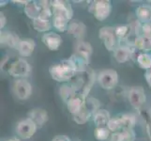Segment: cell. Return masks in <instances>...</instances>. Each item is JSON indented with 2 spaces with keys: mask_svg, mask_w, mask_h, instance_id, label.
Returning a JSON list of instances; mask_svg holds the SVG:
<instances>
[{
  "mask_svg": "<svg viewBox=\"0 0 151 141\" xmlns=\"http://www.w3.org/2000/svg\"><path fill=\"white\" fill-rule=\"evenodd\" d=\"M49 72L55 81L63 83L72 79L79 71L75 62L71 59H69L52 65L49 69Z\"/></svg>",
  "mask_w": 151,
  "mask_h": 141,
  "instance_id": "1",
  "label": "cell"
},
{
  "mask_svg": "<svg viewBox=\"0 0 151 141\" xmlns=\"http://www.w3.org/2000/svg\"><path fill=\"white\" fill-rule=\"evenodd\" d=\"M99 103L94 99H89V100L86 101L84 106H83L79 111L73 116V121L77 124H85L89 121L92 115H94L99 109Z\"/></svg>",
  "mask_w": 151,
  "mask_h": 141,
  "instance_id": "2",
  "label": "cell"
},
{
  "mask_svg": "<svg viewBox=\"0 0 151 141\" xmlns=\"http://www.w3.org/2000/svg\"><path fill=\"white\" fill-rule=\"evenodd\" d=\"M52 12H53V18L62 19L67 22H70L73 15L70 4L61 0L52 1Z\"/></svg>",
  "mask_w": 151,
  "mask_h": 141,
  "instance_id": "3",
  "label": "cell"
},
{
  "mask_svg": "<svg viewBox=\"0 0 151 141\" xmlns=\"http://www.w3.org/2000/svg\"><path fill=\"white\" fill-rule=\"evenodd\" d=\"M98 82L104 90H112L117 85L118 74L116 71L112 69L103 70L98 75Z\"/></svg>",
  "mask_w": 151,
  "mask_h": 141,
  "instance_id": "4",
  "label": "cell"
},
{
  "mask_svg": "<svg viewBox=\"0 0 151 141\" xmlns=\"http://www.w3.org/2000/svg\"><path fill=\"white\" fill-rule=\"evenodd\" d=\"M30 65L24 59H19L12 62L9 69V74L16 78L27 77L30 74Z\"/></svg>",
  "mask_w": 151,
  "mask_h": 141,
  "instance_id": "5",
  "label": "cell"
},
{
  "mask_svg": "<svg viewBox=\"0 0 151 141\" xmlns=\"http://www.w3.org/2000/svg\"><path fill=\"white\" fill-rule=\"evenodd\" d=\"M37 131V124L32 119L27 118L21 121L16 127V132L20 137L24 139H28L32 137Z\"/></svg>",
  "mask_w": 151,
  "mask_h": 141,
  "instance_id": "6",
  "label": "cell"
},
{
  "mask_svg": "<svg viewBox=\"0 0 151 141\" xmlns=\"http://www.w3.org/2000/svg\"><path fill=\"white\" fill-rule=\"evenodd\" d=\"M112 6L110 1L106 0H101V1H95L92 5V12L94 16L98 21H104L109 17L111 13Z\"/></svg>",
  "mask_w": 151,
  "mask_h": 141,
  "instance_id": "7",
  "label": "cell"
},
{
  "mask_svg": "<svg viewBox=\"0 0 151 141\" xmlns=\"http://www.w3.org/2000/svg\"><path fill=\"white\" fill-rule=\"evenodd\" d=\"M13 92L20 100H27L32 94V86L25 79H17L13 83Z\"/></svg>",
  "mask_w": 151,
  "mask_h": 141,
  "instance_id": "8",
  "label": "cell"
},
{
  "mask_svg": "<svg viewBox=\"0 0 151 141\" xmlns=\"http://www.w3.org/2000/svg\"><path fill=\"white\" fill-rule=\"evenodd\" d=\"M145 99H147V97H145V90L142 87H133L129 90V101L132 107H134L135 109L140 110L145 103Z\"/></svg>",
  "mask_w": 151,
  "mask_h": 141,
  "instance_id": "9",
  "label": "cell"
},
{
  "mask_svg": "<svg viewBox=\"0 0 151 141\" xmlns=\"http://www.w3.org/2000/svg\"><path fill=\"white\" fill-rule=\"evenodd\" d=\"M116 30L113 27H102L99 31V37L103 40V43L105 48L108 51H113L116 46Z\"/></svg>",
  "mask_w": 151,
  "mask_h": 141,
  "instance_id": "10",
  "label": "cell"
},
{
  "mask_svg": "<svg viewBox=\"0 0 151 141\" xmlns=\"http://www.w3.org/2000/svg\"><path fill=\"white\" fill-rule=\"evenodd\" d=\"M42 43L47 46V48L51 51H56L59 49L62 43L61 37L55 32H47L42 35L41 38Z\"/></svg>",
  "mask_w": 151,
  "mask_h": 141,
  "instance_id": "11",
  "label": "cell"
},
{
  "mask_svg": "<svg viewBox=\"0 0 151 141\" xmlns=\"http://www.w3.org/2000/svg\"><path fill=\"white\" fill-rule=\"evenodd\" d=\"M28 118L37 124V126H43L48 121V113L42 108H34L28 113Z\"/></svg>",
  "mask_w": 151,
  "mask_h": 141,
  "instance_id": "12",
  "label": "cell"
},
{
  "mask_svg": "<svg viewBox=\"0 0 151 141\" xmlns=\"http://www.w3.org/2000/svg\"><path fill=\"white\" fill-rule=\"evenodd\" d=\"M68 32L73 36L75 39L83 40V39L86 36V27L81 22H71L69 25V27H68Z\"/></svg>",
  "mask_w": 151,
  "mask_h": 141,
  "instance_id": "13",
  "label": "cell"
},
{
  "mask_svg": "<svg viewBox=\"0 0 151 141\" xmlns=\"http://www.w3.org/2000/svg\"><path fill=\"white\" fill-rule=\"evenodd\" d=\"M75 51H76L75 53L76 55L83 57V59L88 62V59H89V57L92 55L93 48L89 43H86V41L84 40H79L76 44Z\"/></svg>",
  "mask_w": 151,
  "mask_h": 141,
  "instance_id": "14",
  "label": "cell"
},
{
  "mask_svg": "<svg viewBox=\"0 0 151 141\" xmlns=\"http://www.w3.org/2000/svg\"><path fill=\"white\" fill-rule=\"evenodd\" d=\"M86 101V98L78 93L75 97H73L71 100H70L67 103L68 110H69V112L72 114V116H73L74 114H76L83 106H84Z\"/></svg>",
  "mask_w": 151,
  "mask_h": 141,
  "instance_id": "15",
  "label": "cell"
},
{
  "mask_svg": "<svg viewBox=\"0 0 151 141\" xmlns=\"http://www.w3.org/2000/svg\"><path fill=\"white\" fill-rule=\"evenodd\" d=\"M18 36H16L13 33L6 32V31H1L0 33V41H1V45H7L12 47V48H18V45L20 43Z\"/></svg>",
  "mask_w": 151,
  "mask_h": 141,
  "instance_id": "16",
  "label": "cell"
},
{
  "mask_svg": "<svg viewBox=\"0 0 151 141\" xmlns=\"http://www.w3.org/2000/svg\"><path fill=\"white\" fill-rule=\"evenodd\" d=\"M110 119V113L107 110H104V109H99L93 115V121H94L97 127H107V124Z\"/></svg>",
  "mask_w": 151,
  "mask_h": 141,
  "instance_id": "17",
  "label": "cell"
},
{
  "mask_svg": "<svg viewBox=\"0 0 151 141\" xmlns=\"http://www.w3.org/2000/svg\"><path fill=\"white\" fill-rule=\"evenodd\" d=\"M35 49V43L33 40H21L18 45V52L22 56H29L32 55Z\"/></svg>",
  "mask_w": 151,
  "mask_h": 141,
  "instance_id": "18",
  "label": "cell"
},
{
  "mask_svg": "<svg viewBox=\"0 0 151 141\" xmlns=\"http://www.w3.org/2000/svg\"><path fill=\"white\" fill-rule=\"evenodd\" d=\"M117 119L119 121V126H120L119 131L132 130L135 125V122H136V118L132 114H124L117 117Z\"/></svg>",
  "mask_w": 151,
  "mask_h": 141,
  "instance_id": "19",
  "label": "cell"
},
{
  "mask_svg": "<svg viewBox=\"0 0 151 141\" xmlns=\"http://www.w3.org/2000/svg\"><path fill=\"white\" fill-rule=\"evenodd\" d=\"M135 140V133L132 130H124V131H118L110 135L109 141H134Z\"/></svg>",
  "mask_w": 151,
  "mask_h": 141,
  "instance_id": "20",
  "label": "cell"
},
{
  "mask_svg": "<svg viewBox=\"0 0 151 141\" xmlns=\"http://www.w3.org/2000/svg\"><path fill=\"white\" fill-rule=\"evenodd\" d=\"M59 94H60V97L62 100H63L65 103H68L70 100H71L72 98L77 95L78 91L76 90L75 87L72 84H70V85L65 84L62 87H60Z\"/></svg>",
  "mask_w": 151,
  "mask_h": 141,
  "instance_id": "21",
  "label": "cell"
},
{
  "mask_svg": "<svg viewBox=\"0 0 151 141\" xmlns=\"http://www.w3.org/2000/svg\"><path fill=\"white\" fill-rule=\"evenodd\" d=\"M136 16L143 24L150 23L151 21V6L150 5H141L136 9Z\"/></svg>",
  "mask_w": 151,
  "mask_h": 141,
  "instance_id": "22",
  "label": "cell"
},
{
  "mask_svg": "<svg viewBox=\"0 0 151 141\" xmlns=\"http://www.w3.org/2000/svg\"><path fill=\"white\" fill-rule=\"evenodd\" d=\"M40 12H41V7L40 6L39 2L36 1H29V3L24 7V13L31 20H35L39 18Z\"/></svg>",
  "mask_w": 151,
  "mask_h": 141,
  "instance_id": "23",
  "label": "cell"
},
{
  "mask_svg": "<svg viewBox=\"0 0 151 141\" xmlns=\"http://www.w3.org/2000/svg\"><path fill=\"white\" fill-rule=\"evenodd\" d=\"M141 37L144 40V50H151V23L142 24L141 25Z\"/></svg>",
  "mask_w": 151,
  "mask_h": 141,
  "instance_id": "24",
  "label": "cell"
},
{
  "mask_svg": "<svg viewBox=\"0 0 151 141\" xmlns=\"http://www.w3.org/2000/svg\"><path fill=\"white\" fill-rule=\"evenodd\" d=\"M131 55H132V51L129 47L120 46L114 51V59H116V60L119 62V63H125V62H127L129 59Z\"/></svg>",
  "mask_w": 151,
  "mask_h": 141,
  "instance_id": "25",
  "label": "cell"
},
{
  "mask_svg": "<svg viewBox=\"0 0 151 141\" xmlns=\"http://www.w3.org/2000/svg\"><path fill=\"white\" fill-rule=\"evenodd\" d=\"M33 27L39 31V32H45L47 33L48 31L51 29V23L50 21H46V20H42L37 18L33 20Z\"/></svg>",
  "mask_w": 151,
  "mask_h": 141,
  "instance_id": "26",
  "label": "cell"
},
{
  "mask_svg": "<svg viewBox=\"0 0 151 141\" xmlns=\"http://www.w3.org/2000/svg\"><path fill=\"white\" fill-rule=\"evenodd\" d=\"M137 62L142 69L145 70L151 69V56L147 53L140 54L137 57Z\"/></svg>",
  "mask_w": 151,
  "mask_h": 141,
  "instance_id": "27",
  "label": "cell"
},
{
  "mask_svg": "<svg viewBox=\"0 0 151 141\" xmlns=\"http://www.w3.org/2000/svg\"><path fill=\"white\" fill-rule=\"evenodd\" d=\"M94 135L97 140L99 141H104L110 137V130L107 127H97L95 129Z\"/></svg>",
  "mask_w": 151,
  "mask_h": 141,
  "instance_id": "28",
  "label": "cell"
},
{
  "mask_svg": "<svg viewBox=\"0 0 151 141\" xmlns=\"http://www.w3.org/2000/svg\"><path fill=\"white\" fill-rule=\"evenodd\" d=\"M114 30H116V35L118 38L124 39L128 36L129 27V25H119V27L114 28Z\"/></svg>",
  "mask_w": 151,
  "mask_h": 141,
  "instance_id": "29",
  "label": "cell"
},
{
  "mask_svg": "<svg viewBox=\"0 0 151 141\" xmlns=\"http://www.w3.org/2000/svg\"><path fill=\"white\" fill-rule=\"evenodd\" d=\"M107 128L110 130V132H118L120 130V126H119V121L117 118H111L107 124Z\"/></svg>",
  "mask_w": 151,
  "mask_h": 141,
  "instance_id": "30",
  "label": "cell"
},
{
  "mask_svg": "<svg viewBox=\"0 0 151 141\" xmlns=\"http://www.w3.org/2000/svg\"><path fill=\"white\" fill-rule=\"evenodd\" d=\"M51 17H53V12H52V8H46V9H41V12L40 13V19L49 21Z\"/></svg>",
  "mask_w": 151,
  "mask_h": 141,
  "instance_id": "31",
  "label": "cell"
},
{
  "mask_svg": "<svg viewBox=\"0 0 151 141\" xmlns=\"http://www.w3.org/2000/svg\"><path fill=\"white\" fill-rule=\"evenodd\" d=\"M145 117H147V125H145V129H147V133L148 134V137L151 141V109L145 113Z\"/></svg>",
  "mask_w": 151,
  "mask_h": 141,
  "instance_id": "32",
  "label": "cell"
},
{
  "mask_svg": "<svg viewBox=\"0 0 151 141\" xmlns=\"http://www.w3.org/2000/svg\"><path fill=\"white\" fill-rule=\"evenodd\" d=\"M134 47L136 49H139V50H144L145 44H144V40L141 37V35L136 36V38H135V40H134Z\"/></svg>",
  "mask_w": 151,
  "mask_h": 141,
  "instance_id": "33",
  "label": "cell"
},
{
  "mask_svg": "<svg viewBox=\"0 0 151 141\" xmlns=\"http://www.w3.org/2000/svg\"><path fill=\"white\" fill-rule=\"evenodd\" d=\"M53 141H70V139L67 135H56L54 137Z\"/></svg>",
  "mask_w": 151,
  "mask_h": 141,
  "instance_id": "34",
  "label": "cell"
},
{
  "mask_svg": "<svg viewBox=\"0 0 151 141\" xmlns=\"http://www.w3.org/2000/svg\"><path fill=\"white\" fill-rule=\"evenodd\" d=\"M6 23H7V20H6V17H5L4 13H0V27L1 29L6 25Z\"/></svg>",
  "mask_w": 151,
  "mask_h": 141,
  "instance_id": "35",
  "label": "cell"
},
{
  "mask_svg": "<svg viewBox=\"0 0 151 141\" xmlns=\"http://www.w3.org/2000/svg\"><path fill=\"white\" fill-rule=\"evenodd\" d=\"M145 79H147L148 86L151 87V69L147 70V72H145Z\"/></svg>",
  "mask_w": 151,
  "mask_h": 141,
  "instance_id": "36",
  "label": "cell"
},
{
  "mask_svg": "<svg viewBox=\"0 0 151 141\" xmlns=\"http://www.w3.org/2000/svg\"><path fill=\"white\" fill-rule=\"evenodd\" d=\"M7 141H20V140H19V138H17V137H12V138H10V139H9V140H7Z\"/></svg>",
  "mask_w": 151,
  "mask_h": 141,
  "instance_id": "37",
  "label": "cell"
}]
</instances>
